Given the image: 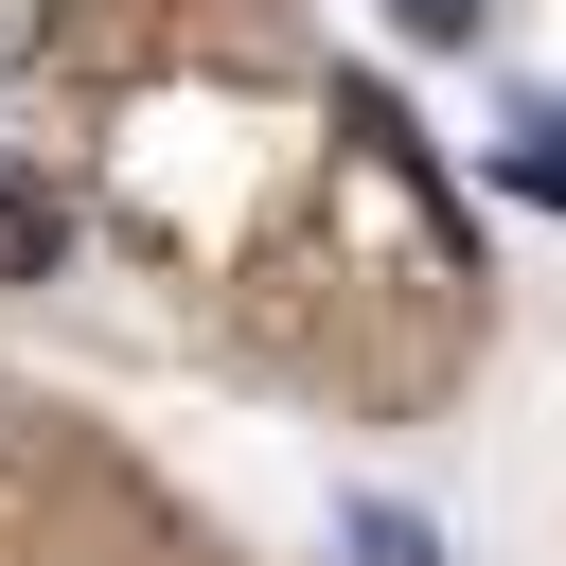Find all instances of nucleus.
Returning a JSON list of instances; mask_svg holds the SVG:
<instances>
[{
	"instance_id": "nucleus-1",
	"label": "nucleus",
	"mask_w": 566,
	"mask_h": 566,
	"mask_svg": "<svg viewBox=\"0 0 566 566\" xmlns=\"http://www.w3.org/2000/svg\"><path fill=\"white\" fill-rule=\"evenodd\" d=\"M53 265H71V195L0 142V283H53Z\"/></svg>"
},
{
	"instance_id": "nucleus-2",
	"label": "nucleus",
	"mask_w": 566,
	"mask_h": 566,
	"mask_svg": "<svg viewBox=\"0 0 566 566\" xmlns=\"http://www.w3.org/2000/svg\"><path fill=\"white\" fill-rule=\"evenodd\" d=\"M495 177H513V195H548V212H566V106H531V124H513V142H495Z\"/></svg>"
},
{
	"instance_id": "nucleus-4",
	"label": "nucleus",
	"mask_w": 566,
	"mask_h": 566,
	"mask_svg": "<svg viewBox=\"0 0 566 566\" xmlns=\"http://www.w3.org/2000/svg\"><path fill=\"white\" fill-rule=\"evenodd\" d=\"M389 18H407V35H478V0H389Z\"/></svg>"
},
{
	"instance_id": "nucleus-3",
	"label": "nucleus",
	"mask_w": 566,
	"mask_h": 566,
	"mask_svg": "<svg viewBox=\"0 0 566 566\" xmlns=\"http://www.w3.org/2000/svg\"><path fill=\"white\" fill-rule=\"evenodd\" d=\"M354 566H442V548H424V513H389V495H371V513H354Z\"/></svg>"
}]
</instances>
